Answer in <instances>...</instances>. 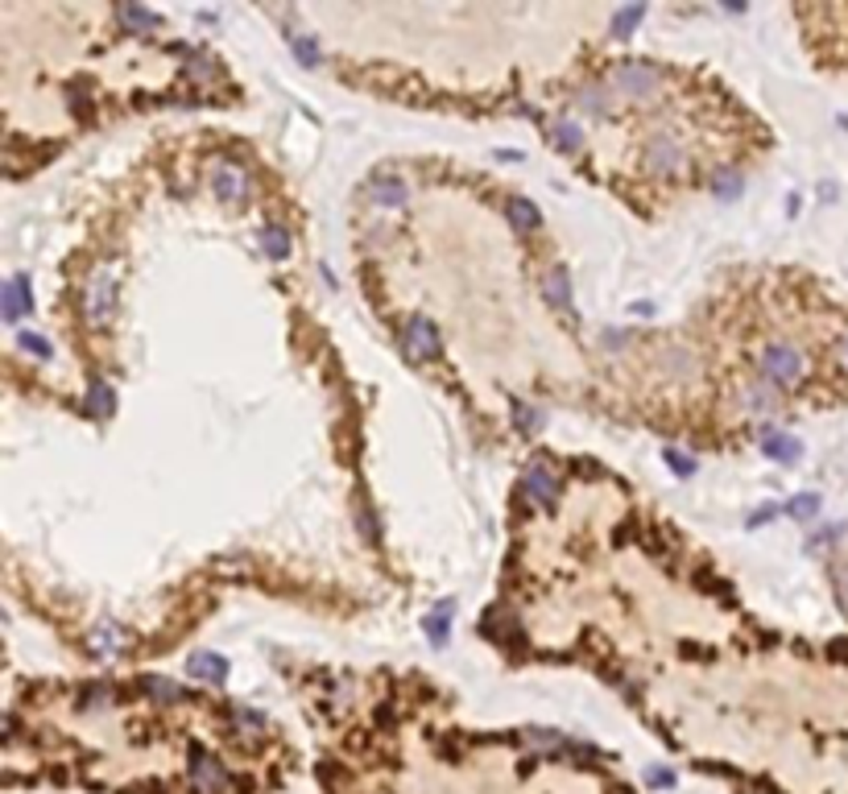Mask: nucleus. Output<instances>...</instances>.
<instances>
[{
    "label": "nucleus",
    "mask_w": 848,
    "mask_h": 794,
    "mask_svg": "<svg viewBox=\"0 0 848 794\" xmlns=\"http://www.w3.org/2000/svg\"><path fill=\"white\" fill-rule=\"evenodd\" d=\"M96 645H104V650H112V645H117V634H112V625H104V634H96Z\"/></svg>",
    "instance_id": "32"
},
{
    "label": "nucleus",
    "mask_w": 848,
    "mask_h": 794,
    "mask_svg": "<svg viewBox=\"0 0 848 794\" xmlns=\"http://www.w3.org/2000/svg\"><path fill=\"white\" fill-rule=\"evenodd\" d=\"M836 360H840V368L848 373V332L840 335V344H836Z\"/></svg>",
    "instance_id": "31"
},
{
    "label": "nucleus",
    "mask_w": 848,
    "mask_h": 794,
    "mask_svg": "<svg viewBox=\"0 0 848 794\" xmlns=\"http://www.w3.org/2000/svg\"><path fill=\"white\" fill-rule=\"evenodd\" d=\"M232 716H237L248 732H261V729H265V720H261L257 712H248V708H232Z\"/></svg>",
    "instance_id": "27"
},
{
    "label": "nucleus",
    "mask_w": 848,
    "mask_h": 794,
    "mask_svg": "<svg viewBox=\"0 0 848 794\" xmlns=\"http://www.w3.org/2000/svg\"><path fill=\"white\" fill-rule=\"evenodd\" d=\"M762 451H766V455H774V460H795V455H799V443L786 439V435H766V439H762Z\"/></svg>",
    "instance_id": "18"
},
{
    "label": "nucleus",
    "mask_w": 848,
    "mask_h": 794,
    "mask_svg": "<svg viewBox=\"0 0 848 794\" xmlns=\"http://www.w3.org/2000/svg\"><path fill=\"white\" fill-rule=\"evenodd\" d=\"M811 509H816V496H803L799 505H791V514H811Z\"/></svg>",
    "instance_id": "33"
},
{
    "label": "nucleus",
    "mask_w": 848,
    "mask_h": 794,
    "mask_svg": "<svg viewBox=\"0 0 848 794\" xmlns=\"http://www.w3.org/2000/svg\"><path fill=\"white\" fill-rule=\"evenodd\" d=\"M368 194H373L381 207H402L406 203V183L398 174H373L368 178Z\"/></svg>",
    "instance_id": "8"
},
{
    "label": "nucleus",
    "mask_w": 848,
    "mask_h": 794,
    "mask_svg": "<svg viewBox=\"0 0 848 794\" xmlns=\"http://www.w3.org/2000/svg\"><path fill=\"white\" fill-rule=\"evenodd\" d=\"M212 191L224 199V203H245L248 199V174L245 166H237V161H212Z\"/></svg>",
    "instance_id": "5"
},
{
    "label": "nucleus",
    "mask_w": 848,
    "mask_h": 794,
    "mask_svg": "<svg viewBox=\"0 0 848 794\" xmlns=\"http://www.w3.org/2000/svg\"><path fill=\"white\" fill-rule=\"evenodd\" d=\"M612 87L625 99H654L662 91V75L650 63H617L612 66Z\"/></svg>",
    "instance_id": "2"
},
{
    "label": "nucleus",
    "mask_w": 848,
    "mask_h": 794,
    "mask_svg": "<svg viewBox=\"0 0 848 794\" xmlns=\"http://www.w3.org/2000/svg\"><path fill=\"white\" fill-rule=\"evenodd\" d=\"M642 4H637V9H625V13H617V22H612V30H617V38H625V33H629V30H634V25L637 22H642Z\"/></svg>",
    "instance_id": "20"
},
{
    "label": "nucleus",
    "mask_w": 848,
    "mask_h": 794,
    "mask_svg": "<svg viewBox=\"0 0 848 794\" xmlns=\"http://www.w3.org/2000/svg\"><path fill=\"white\" fill-rule=\"evenodd\" d=\"M666 460H671V468H675L679 476H691V472H696V463H691L683 451H666Z\"/></svg>",
    "instance_id": "29"
},
{
    "label": "nucleus",
    "mask_w": 848,
    "mask_h": 794,
    "mask_svg": "<svg viewBox=\"0 0 848 794\" xmlns=\"http://www.w3.org/2000/svg\"><path fill=\"white\" fill-rule=\"evenodd\" d=\"M108 410H112V389L96 385L91 389V414H108Z\"/></svg>",
    "instance_id": "25"
},
{
    "label": "nucleus",
    "mask_w": 848,
    "mask_h": 794,
    "mask_svg": "<svg viewBox=\"0 0 848 794\" xmlns=\"http://www.w3.org/2000/svg\"><path fill=\"white\" fill-rule=\"evenodd\" d=\"M120 17H125L129 25H137V30H158V17L145 13V9H120Z\"/></svg>",
    "instance_id": "21"
},
{
    "label": "nucleus",
    "mask_w": 848,
    "mask_h": 794,
    "mask_svg": "<svg viewBox=\"0 0 848 794\" xmlns=\"http://www.w3.org/2000/svg\"><path fill=\"white\" fill-rule=\"evenodd\" d=\"M550 145L563 150V153H575L580 150V129L567 125V120H558V125H550Z\"/></svg>",
    "instance_id": "17"
},
{
    "label": "nucleus",
    "mask_w": 848,
    "mask_h": 794,
    "mask_svg": "<svg viewBox=\"0 0 848 794\" xmlns=\"http://www.w3.org/2000/svg\"><path fill=\"white\" fill-rule=\"evenodd\" d=\"M741 406L749 410V414H774L778 410V393H774V385L770 381H753V385H745L741 389Z\"/></svg>",
    "instance_id": "10"
},
{
    "label": "nucleus",
    "mask_w": 848,
    "mask_h": 794,
    "mask_svg": "<svg viewBox=\"0 0 848 794\" xmlns=\"http://www.w3.org/2000/svg\"><path fill=\"white\" fill-rule=\"evenodd\" d=\"M542 294H547L555 306L571 311V281H567V273H563V265L547 269V278H542Z\"/></svg>",
    "instance_id": "11"
},
{
    "label": "nucleus",
    "mask_w": 848,
    "mask_h": 794,
    "mask_svg": "<svg viewBox=\"0 0 848 794\" xmlns=\"http://www.w3.org/2000/svg\"><path fill=\"white\" fill-rule=\"evenodd\" d=\"M112 306H117V269L112 265H100L96 273H91V281H87L83 290V315L87 323H108L112 319Z\"/></svg>",
    "instance_id": "3"
},
{
    "label": "nucleus",
    "mask_w": 848,
    "mask_h": 794,
    "mask_svg": "<svg viewBox=\"0 0 848 794\" xmlns=\"http://www.w3.org/2000/svg\"><path fill=\"white\" fill-rule=\"evenodd\" d=\"M575 104H580L588 117H609V108H612V104H609V91H604L601 83H596V87H580Z\"/></svg>",
    "instance_id": "13"
},
{
    "label": "nucleus",
    "mask_w": 848,
    "mask_h": 794,
    "mask_svg": "<svg viewBox=\"0 0 848 794\" xmlns=\"http://www.w3.org/2000/svg\"><path fill=\"white\" fill-rule=\"evenodd\" d=\"M261 248H265V257L281 261L286 253H290V232H286V228H278V224L265 228V232H261Z\"/></svg>",
    "instance_id": "14"
},
{
    "label": "nucleus",
    "mask_w": 848,
    "mask_h": 794,
    "mask_svg": "<svg viewBox=\"0 0 848 794\" xmlns=\"http://www.w3.org/2000/svg\"><path fill=\"white\" fill-rule=\"evenodd\" d=\"M762 376L770 381V385H783V389L803 385L807 381V356L799 352L795 344L778 340V344H770L762 352Z\"/></svg>",
    "instance_id": "1"
},
{
    "label": "nucleus",
    "mask_w": 848,
    "mask_h": 794,
    "mask_svg": "<svg viewBox=\"0 0 848 794\" xmlns=\"http://www.w3.org/2000/svg\"><path fill=\"white\" fill-rule=\"evenodd\" d=\"M83 703H87V708H108V703H112V691H108V687H87Z\"/></svg>",
    "instance_id": "28"
},
{
    "label": "nucleus",
    "mask_w": 848,
    "mask_h": 794,
    "mask_svg": "<svg viewBox=\"0 0 848 794\" xmlns=\"http://www.w3.org/2000/svg\"><path fill=\"white\" fill-rule=\"evenodd\" d=\"M294 54H299V58H302V66H315V63H319V54H315V42H311V38H294Z\"/></svg>",
    "instance_id": "24"
},
{
    "label": "nucleus",
    "mask_w": 848,
    "mask_h": 794,
    "mask_svg": "<svg viewBox=\"0 0 848 794\" xmlns=\"http://www.w3.org/2000/svg\"><path fill=\"white\" fill-rule=\"evenodd\" d=\"M191 778H195V786L203 794H220L228 786V773H224V765L220 762H212V757H195V765H191Z\"/></svg>",
    "instance_id": "9"
},
{
    "label": "nucleus",
    "mask_w": 848,
    "mask_h": 794,
    "mask_svg": "<svg viewBox=\"0 0 848 794\" xmlns=\"http://www.w3.org/2000/svg\"><path fill=\"white\" fill-rule=\"evenodd\" d=\"M447 617H451V604L447 600L435 608V617H427V634H430V642H435V645L447 642Z\"/></svg>",
    "instance_id": "19"
},
{
    "label": "nucleus",
    "mask_w": 848,
    "mask_h": 794,
    "mask_svg": "<svg viewBox=\"0 0 848 794\" xmlns=\"http://www.w3.org/2000/svg\"><path fill=\"white\" fill-rule=\"evenodd\" d=\"M509 224L517 228V232H530V228H538V211H534V203L530 199H509Z\"/></svg>",
    "instance_id": "15"
},
{
    "label": "nucleus",
    "mask_w": 848,
    "mask_h": 794,
    "mask_svg": "<svg viewBox=\"0 0 848 794\" xmlns=\"http://www.w3.org/2000/svg\"><path fill=\"white\" fill-rule=\"evenodd\" d=\"M526 488H530V496H534L538 505H555V496H558V484H555V476H550V468L542 460H534L526 468Z\"/></svg>",
    "instance_id": "7"
},
{
    "label": "nucleus",
    "mask_w": 848,
    "mask_h": 794,
    "mask_svg": "<svg viewBox=\"0 0 848 794\" xmlns=\"http://www.w3.org/2000/svg\"><path fill=\"white\" fill-rule=\"evenodd\" d=\"M645 166L654 174H675L683 161H688V145L675 137V133H654V137L645 141Z\"/></svg>",
    "instance_id": "4"
},
{
    "label": "nucleus",
    "mask_w": 848,
    "mask_h": 794,
    "mask_svg": "<svg viewBox=\"0 0 848 794\" xmlns=\"http://www.w3.org/2000/svg\"><path fill=\"white\" fill-rule=\"evenodd\" d=\"M712 186H716L720 199H732V194L741 191V178H737V174H716V183Z\"/></svg>",
    "instance_id": "23"
},
{
    "label": "nucleus",
    "mask_w": 848,
    "mask_h": 794,
    "mask_svg": "<svg viewBox=\"0 0 848 794\" xmlns=\"http://www.w3.org/2000/svg\"><path fill=\"white\" fill-rule=\"evenodd\" d=\"M191 675L195 678H207V683H224L228 662L220 654H195L191 658Z\"/></svg>",
    "instance_id": "12"
},
{
    "label": "nucleus",
    "mask_w": 848,
    "mask_h": 794,
    "mask_svg": "<svg viewBox=\"0 0 848 794\" xmlns=\"http://www.w3.org/2000/svg\"><path fill=\"white\" fill-rule=\"evenodd\" d=\"M402 344H406L410 360H430V356H439V332H435L430 319L414 315V319L406 323V332H402Z\"/></svg>",
    "instance_id": "6"
},
{
    "label": "nucleus",
    "mask_w": 848,
    "mask_h": 794,
    "mask_svg": "<svg viewBox=\"0 0 848 794\" xmlns=\"http://www.w3.org/2000/svg\"><path fill=\"white\" fill-rule=\"evenodd\" d=\"M22 344H25V348H33L38 356H50V344H46V340H38V335H30V332L22 335Z\"/></svg>",
    "instance_id": "30"
},
{
    "label": "nucleus",
    "mask_w": 848,
    "mask_h": 794,
    "mask_svg": "<svg viewBox=\"0 0 848 794\" xmlns=\"http://www.w3.org/2000/svg\"><path fill=\"white\" fill-rule=\"evenodd\" d=\"M832 583H836L840 604H844V612H848V563H836V567H832Z\"/></svg>",
    "instance_id": "26"
},
{
    "label": "nucleus",
    "mask_w": 848,
    "mask_h": 794,
    "mask_svg": "<svg viewBox=\"0 0 848 794\" xmlns=\"http://www.w3.org/2000/svg\"><path fill=\"white\" fill-rule=\"evenodd\" d=\"M145 687L153 691V699H178V687H174L170 678H158V675H153V678H145Z\"/></svg>",
    "instance_id": "22"
},
{
    "label": "nucleus",
    "mask_w": 848,
    "mask_h": 794,
    "mask_svg": "<svg viewBox=\"0 0 848 794\" xmlns=\"http://www.w3.org/2000/svg\"><path fill=\"white\" fill-rule=\"evenodd\" d=\"M25 306H30V298H25V278H13L9 286H4V319H17Z\"/></svg>",
    "instance_id": "16"
}]
</instances>
